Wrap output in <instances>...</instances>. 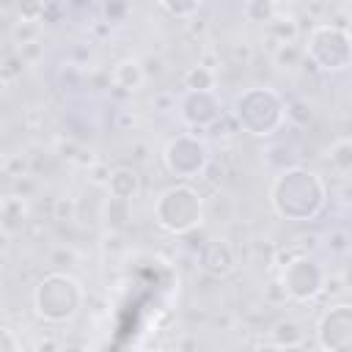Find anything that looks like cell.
<instances>
[{"label": "cell", "mask_w": 352, "mask_h": 352, "mask_svg": "<svg viewBox=\"0 0 352 352\" xmlns=\"http://www.w3.org/2000/svg\"><path fill=\"white\" fill-rule=\"evenodd\" d=\"M0 220H3L6 228H14L16 226L14 220H22V204H19V198H8L0 206Z\"/></svg>", "instance_id": "7402d4cb"}, {"label": "cell", "mask_w": 352, "mask_h": 352, "mask_svg": "<svg viewBox=\"0 0 352 352\" xmlns=\"http://www.w3.org/2000/svg\"><path fill=\"white\" fill-rule=\"evenodd\" d=\"M60 352H82V346H77V344H66Z\"/></svg>", "instance_id": "f1b7e54d"}, {"label": "cell", "mask_w": 352, "mask_h": 352, "mask_svg": "<svg viewBox=\"0 0 352 352\" xmlns=\"http://www.w3.org/2000/svg\"><path fill=\"white\" fill-rule=\"evenodd\" d=\"M179 116L190 129H206L223 116L220 99L214 91H184L179 96Z\"/></svg>", "instance_id": "9c48e42d"}, {"label": "cell", "mask_w": 352, "mask_h": 352, "mask_svg": "<svg viewBox=\"0 0 352 352\" xmlns=\"http://www.w3.org/2000/svg\"><path fill=\"white\" fill-rule=\"evenodd\" d=\"M327 248H330V253H338V256H344V253L349 250V234H346V228H330V236H327Z\"/></svg>", "instance_id": "cb8c5ba5"}, {"label": "cell", "mask_w": 352, "mask_h": 352, "mask_svg": "<svg viewBox=\"0 0 352 352\" xmlns=\"http://www.w3.org/2000/svg\"><path fill=\"white\" fill-rule=\"evenodd\" d=\"M256 352H283V349H280V346H275L272 341H264V344H258V346H256Z\"/></svg>", "instance_id": "83f0119b"}, {"label": "cell", "mask_w": 352, "mask_h": 352, "mask_svg": "<svg viewBox=\"0 0 352 352\" xmlns=\"http://www.w3.org/2000/svg\"><path fill=\"white\" fill-rule=\"evenodd\" d=\"M283 352H302V349H283Z\"/></svg>", "instance_id": "1f68e13d"}, {"label": "cell", "mask_w": 352, "mask_h": 352, "mask_svg": "<svg viewBox=\"0 0 352 352\" xmlns=\"http://www.w3.org/2000/svg\"><path fill=\"white\" fill-rule=\"evenodd\" d=\"M0 47H3V36H0Z\"/></svg>", "instance_id": "d6a6232c"}, {"label": "cell", "mask_w": 352, "mask_h": 352, "mask_svg": "<svg viewBox=\"0 0 352 352\" xmlns=\"http://www.w3.org/2000/svg\"><path fill=\"white\" fill-rule=\"evenodd\" d=\"M327 162H330V168H336L338 173H349V168H352V140H349L346 135H341V138H336V140L330 143V148H327Z\"/></svg>", "instance_id": "9a60e30c"}, {"label": "cell", "mask_w": 352, "mask_h": 352, "mask_svg": "<svg viewBox=\"0 0 352 352\" xmlns=\"http://www.w3.org/2000/svg\"><path fill=\"white\" fill-rule=\"evenodd\" d=\"M102 217H104V223H107V228H110V231H118V228H124V226H126V220H129V204L107 195L104 209H102Z\"/></svg>", "instance_id": "e0dca14e"}, {"label": "cell", "mask_w": 352, "mask_h": 352, "mask_svg": "<svg viewBox=\"0 0 352 352\" xmlns=\"http://www.w3.org/2000/svg\"><path fill=\"white\" fill-rule=\"evenodd\" d=\"M110 82L113 88H121L124 94H135L143 82H146V72H143V63L135 60V58H124L113 66L110 72Z\"/></svg>", "instance_id": "7c38bea8"}, {"label": "cell", "mask_w": 352, "mask_h": 352, "mask_svg": "<svg viewBox=\"0 0 352 352\" xmlns=\"http://www.w3.org/2000/svg\"><path fill=\"white\" fill-rule=\"evenodd\" d=\"M0 352H22L19 349V338L8 327H0Z\"/></svg>", "instance_id": "484cf974"}, {"label": "cell", "mask_w": 352, "mask_h": 352, "mask_svg": "<svg viewBox=\"0 0 352 352\" xmlns=\"http://www.w3.org/2000/svg\"><path fill=\"white\" fill-rule=\"evenodd\" d=\"M302 58H308L319 72H346L352 63V36L330 22H319L308 30Z\"/></svg>", "instance_id": "5b68a950"}, {"label": "cell", "mask_w": 352, "mask_h": 352, "mask_svg": "<svg viewBox=\"0 0 352 352\" xmlns=\"http://www.w3.org/2000/svg\"><path fill=\"white\" fill-rule=\"evenodd\" d=\"M201 220H204V198L187 182H176L165 187L154 201V223L173 236H184L195 231Z\"/></svg>", "instance_id": "3957f363"}, {"label": "cell", "mask_w": 352, "mask_h": 352, "mask_svg": "<svg viewBox=\"0 0 352 352\" xmlns=\"http://www.w3.org/2000/svg\"><path fill=\"white\" fill-rule=\"evenodd\" d=\"M272 60L278 69H294L302 60V50L297 44H278L272 50Z\"/></svg>", "instance_id": "ac0fdd59"}, {"label": "cell", "mask_w": 352, "mask_h": 352, "mask_svg": "<svg viewBox=\"0 0 352 352\" xmlns=\"http://www.w3.org/2000/svg\"><path fill=\"white\" fill-rule=\"evenodd\" d=\"M182 82H184V91H214L217 77H214L212 69L195 63V66H190V69L184 72V80H182Z\"/></svg>", "instance_id": "2e32d148"}, {"label": "cell", "mask_w": 352, "mask_h": 352, "mask_svg": "<svg viewBox=\"0 0 352 352\" xmlns=\"http://www.w3.org/2000/svg\"><path fill=\"white\" fill-rule=\"evenodd\" d=\"M160 8L165 14H170V16H176V19H187V16L201 11V3H168V0H162Z\"/></svg>", "instance_id": "44dd1931"}, {"label": "cell", "mask_w": 352, "mask_h": 352, "mask_svg": "<svg viewBox=\"0 0 352 352\" xmlns=\"http://www.w3.org/2000/svg\"><path fill=\"white\" fill-rule=\"evenodd\" d=\"M104 190L110 198H118V201H132L138 192H140V176L135 168L129 165H116L110 168L107 173V182H104Z\"/></svg>", "instance_id": "8fae6325"}, {"label": "cell", "mask_w": 352, "mask_h": 352, "mask_svg": "<svg viewBox=\"0 0 352 352\" xmlns=\"http://www.w3.org/2000/svg\"><path fill=\"white\" fill-rule=\"evenodd\" d=\"M143 352H165V349H143Z\"/></svg>", "instance_id": "4dcf8cb0"}, {"label": "cell", "mask_w": 352, "mask_h": 352, "mask_svg": "<svg viewBox=\"0 0 352 352\" xmlns=\"http://www.w3.org/2000/svg\"><path fill=\"white\" fill-rule=\"evenodd\" d=\"M85 292L77 278L66 272H50L44 275L33 289V308L38 319L50 324H66L72 322L82 308Z\"/></svg>", "instance_id": "277c9868"}, {"label": "cell", "mask_w": 352, "mask_h": 352, "mask_svg": "<svg viewBox=\"0 0 352 352\" xmlns=\"http://www.w3.org/2000/svg\"><path fill=\"white\" fill-rule=\"evenodd\" d=\"M74 201L72 198H55V220H72Z\"/></svg>", "instance_id": "4316f807"}, {"label": "cell", "mask_w": 352, "mask_h": 352, "mask_svg": "<svg viewBox=\"0 0 352 352\" xmlns=\"http://www.w3.org/2000/svg\"><path fill=\"white\" fill-rule=\"evenodd\" d=\"M242 11H245V16H248L250 22H264V25H267V22L275 16V11H278V8H275L272 3H264V0H253V3H248Z\"/></svg>", "instance_id": "ffe728a7"}, {"label": "cell", "mask_w": 352, "mask_h": 352, "mask_svg": "<svg viewBox=\"0 0 352 352\" xmlns=\"http://www.w3.org/2000/svg\"><path fill=\"white\" fill-rule=\"evenodd\" d=\"M324 280H327V270L319 264V258L302 253V256L286 258L278 283L283 286L286 297L297 302H311L324 292Z\"/></svg>", "instance_id": "52a82bcc"}, {"label": "cell", "mask_w": 352, "mask_h": 352, "mask_svg": "<svg viewBox=\"0 0 352 352\" xmlns=\"http://www.w3.org/2000/svg\"><path fill=\"white\" fill-rule=\"evenodd\" d=\"M162 162L170 176L190 182V179H198L209 168V148L195 132H182L165 143Z\"/></svg>", "instance_id": "8992f818"}, {"label": "cell", "mask_w": 352, "mask_h": 352, "mask_svg": "<svg viewBox=\"0 0 352 352\" xmlns=\"http://www.w3.org/2000/svg\"><path fill=\"white\" fill-rule=\"evenodd\" d=\"M231 118L242 132L256 135V138H267L283 126L286 102L278 91L253 85V88L236 94V99L231 102Z\"/></svg>", "instance_id": "7a4b0ae2"}, {"label": "cell", "mask_w": 352, "mask_h": 352, "mask_svg": "<svg viewBox=\"0 0 352 352\" xmlns=\"http://www.w3.org/2000/svg\"><path fill=\"white\" fill-rule=\"evenodd\" d=\"M270 341L280 349H300L305 341V330L297 319H278L270 330Z\"/></svg>", "instance_id": "4fadbf2b"}, {"label": "cell", "mask_w": 352, "mask_h": 352, "mask_svg": "<svg viewBox=\"0 0 352 352\" xmlns=\"http://www.w3.org/2000/svg\"><path fill=\"white\" fill-rule=\"evenodd\" d=\"M286 118L302 126V124H308V121H311V110H308V104H305V102L294 99V102H286Z\"/></svg>", "instance_id": "603a6c76"}, {"label": "cell", "mask_w": 352, "mask_h": 352, "mask_svg": "<svg viewBox=\"0 0 352 352\" xmlns=\"http://www.w3.org/2000/svg\"><path fill=\"white\" fill-rule=\"evenodd\" d=\"M38 33H41V25H38V22H30V19H19V22L14 25V41H16L19 47L38 41Z\"/></svg>", "instance_id": "d6986e66"}, {"label": "cell", "mask_w": 352, "mask_h": 352, "mask_svg": "<svg viewBox=\"0 0 352 352\" xmlns=\"http://www.w3.org/2000/svg\"><path fill=\"white\" fill-rule=\"evenodd\" d=\"M198 264L206 275L212 278H226L234 272L236 267V253L234 248L226 242V239H209L201 245V253H198Z\"/></svg>", "instance_id": "30bf717a"}, {"label": "cell", "mask_w": 352, "mask_h": 352, "mask_svg": "<svg viewBox=\"0 0 352 352\" xmlns=\"http://www.w3.org/2000/svg\"><path fill=\"white\" fill-rule=\"evenodd\" d=\"M102 11H104L107 25H110V22H121V19L129 14V6H126V3H107Z\"/></svg>", "instance_id": "d4e9b609"}, {"label": "cell", "mask_w": 352, "mask_h": 352, "mask_svg": "<svg viewBox=\"0 0 352 352\" xmlns=\"http://www.w3.org/2000/svg\"><path fill=\"white\" fill-rule=\"evenodd\" d=\"M297 33H300V28H297V19L294 16H280L278 11H275V16L267 22V36L275 41V47L278 44H294L297 41Z\"/></svg>", "instance_id": "5bb4252c"}, {"label": "cell", "mask_w": 352, "mask_h": 352, "mask_svg": "<svg viewBox=\"0 0 352 352\" xmlns=\"http://www.w3.org/2000/svg\"><path fill=\"white\" fill-rule=\"evenodd\" d=\"M3 85H6V80H3V74H0V91H3Z\"/></svg>", "instance_id": "f546056e"}, {"label": "cell", "mask_w": 352, "mask_h": 352, "mask_svg": "<svg viewBox=\"0 0 352 352\" xmlns=\"http://www.w3.org/2000/svg\"><path fill=\"white\" fill-rule=\"evenodd\" d=\"M270 206L283 220H294V223L314 220L327 206V184L311 168L302 165L283 168L270 184Z\"/></svg>", "instance_id": "6da1fadb"}, {"label": "cell", "mask_w": 352, "mask_h": 352, "mask_svg": "<svg viewBox=\"0 0 352 352\" xmlns=\"http://www.w3.org/2000/svg\"><path fill=\"white\" fill-rule=\"evenodd\" d=\"M319 352H352V305L333 302L316 322Z\"/></svg>", "instance_id": "ba28073f"}]
</instances>
